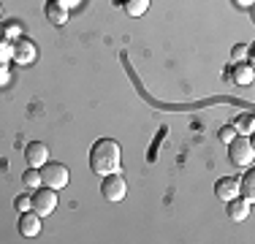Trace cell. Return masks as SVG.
Wrapping results in <instances>:
<instances>
[{
	"mask_svg": "<svg viewBox=\"0 0 255 244\" xmlns=\"http://www.w3.org/2000/svg\"><path fill=\"white\" fill-rule=\"evenodd\" d=\"M120 144L114 141V138H98V141L93 144V149H90V168H93V174L98 176H106V174H114V171H120Z\"/></svg>",
	"mask_w": 255,
	"mask_h": 244,
	"instance_id": "6da1fadb",
	"label": "cell"
},
{
	"mask_svg": "<svg viewBox=\"0 0 255 244\" xmlns=\"http://www.w3.org/2000/svg\"><path fill=\"white\" fill-rule=\"evenodd\" d=\"M226 146H228V160H231V166L245 168V166H250V163H253L255 149H253L250 136H239V133H236V136H234V141L226 144Z\"/></svg>",
	"mask_w": 255,
	"mask_h": 244,
	"instance_id": "7a4b0ae2",
	"label": "cell"
},
{
	"mask_svg": "<svg viewBox=\"0 0 255 244\" xmlns=\"http://www.w3.org/2000/svg\"><path fill=\"white\" fill-rule=\"evenodd\" d=\"M71 174L68 168L63 166V163H49L46 160L44 166H41V182H44V187H52V190H63L65 185H68Z\"/></svg>",
	"mask_w": 255,
	"mask_h": 244,
	"instance_id": "3957f363",
	"label": "cell"
},
{
	"mask_svg": "<svg viewBox=\"0 0 255 244\" xmlns=\"http://www.w3.org/2000/svg\"><path fill=\"white\" fill-rule=\"evenodd\" d=\"M33 193L35 195H30V198H33V206H30V209H33L38 217H49L52 212L57 209V190L41 185L38 190H33Z\"/></svg>",
	"mask_w": 255,
	"mask_h": 244,
	"instance_id": "277c9868",
	"label": "cell"
},
{
	"mask_svg": "<svg viewBox=\"0 0 255 244\" xmlns=\"http://www.w3.org/2000/svg\"><path fill=\"white\" fill-rule=\"evenodd\" d=\"M125 193H128V185H125V179L117 174V171L103 176V182H101V195H103L106 201H123Z\"/></svg>",
	"mask_w": 255,
	"mask_h": 244,
	"instance_id": "5b68a950",
	"label": "cell"
},
{
	"mask_svg": "<svg viewBox=\"0 0 255 244\" xmlns=\"http://www.w3.org/2000/svg\"><path fill=\"white\" fill-rule=\"evenodd\" d=\"M35 44L30 38H16V41H11V60H14L16 65H30L35 60Z\"/></svg>",
	"mask_w": 255,
	"mask_h": 244,
	"instance_id": "8992f818",
	"label": "cell"
},
{
	"mask_svg": "<svg viewBox=\"0 0 255 244\" xmlns=\"http://www.w3.org/2000/svg\"><path fill=\"white\" fill-rule=\"evenodd\" d=\"M25 160L30 168H41L46 160H49V146L44 141H30L27 149H25Z\"/></svg>",
	"mask_w": 255,
	"mask_h": 244,
	"instance_id": "52a82bcc",
	"label": "cell"
},
{
	"mask_svg": "<svg viewBox=\"0 0 255 244\" xmlns=\"http://www.w3.org/2000/svg\"><path fill=\"white\" fill-rule=\"evenodd\" d=\"M16 228H19V234L22 236H38L41 234V217L35 215L33 209H27V212H19V223H16Z\"/></svg>",
	"mask_w": 255,
	"mask_h": 244,
	"instance_id": "ba28073f",
	"label": "cell"
},
{
	"mask_svg": "<svg viewBox=\"0 0 255 244\" xmlns=\"http://www.w3.org/2000/svg\"><path fill=\"white\" fill-rule=\"evenodd\" d=\"M226 212L234 223H242V220L250 217V201H245L242 195H234L231 201H226Z\"/></svg>",
	"mask_w": 255,
	"mask_h": 244,
	"instance_id": "9c48e42d",
	"label": "cell"
},
{
	"mask_svg": "<svg viewBox=\"0 0 255 244\" xmlns=\"http://www.w3.org/2000/svg\"><path fill=\"white\" fill-rule=\"evenodd\" d=\"M231 82H236L239 87H250L253 79H255V71H253V63H234L231 68Z\"/></svg>",
	"mask_w": 255,
	"mask_h": 244,
	"instance_id": "30bf717a",
	"label": "cell"
},
{
	"mask_svg": "<svg viewBox=\"0 0 255 244\" xmlns=\"http://www.w3.org/2000/svg\"><path fill=\"white\" fill-rule=\"evenodd\" d=\"M215 195L220 201H231L234 195H239V179H236V176H223V179H217Z\"/></svg>",
	"mask_w": 255,
	"mask_h": 244,
	"instance_id": "8fae6325",
	"label": "cell"
},
{
	"mask_svg": "<svg viewBox=\"0 0 255 244\" xmlns=\"http://www.w3.org/2000/svg\"><path fill=\"white\" fill-rule=\"evenodd\" d=\"M44 11H46V19L52 24H57V27H63V24L68 22V8H65L60 0H49V3L44 5Z\"/></svg>",
	"mask_w": 255,
	"mask_h": 244,
	"instance_id": "7c38bea8",
	"label": "cell"
},
{
	"mask_svg": "<svg viewBox=\"0 0 255 244\" xmlns=\"http://www.w3.org/2000/svg\"><path fill=\"white\" fill-rule=\"evenodd\" d=\"M239 195L245 201H250V204L255 201V171H247V174L239 179Z\"/></svg>",
	"mask_w": 255,
	"mask_h": 244,
	"instance_id": "4fadbf2b",
	"label": "cell"
},
{
	"mask_svg": "<svg viewBox=\"0 0 255 244\" xmlns=\"http://www.w3.org/2000/svg\"><path fill=\"white\" fill-rule=\"evenodd\" d=\"M117 3L125 8L128 16H144L149 8V0H117Z\"/></svg>",
	"mask_w": 255,
	"mask_h": 244,
	"instance_id": "5bb4252c",
	"label": "cell"
},
{
	"mask_svg": "<svg viewBox=\"0 0 255 244\" xmlns=\"http://www.w3.org/2000/svg\"><path fill=\"white\" fill-rule=\"evenodd\" d=\"M234 130L239 133V136H250L255 130V117L253 114H239V117L234 120Z\"/></svg>",
	"mask_w": 255,
	"mask_h": 244,
	"instance_id": "9a60e30c",
	"label": "cell"
},
{
	"mask_svg": "<svg viewBox=\"0 0 255 244\" xmlns=\"http://www.w3.org/2000/svg\"><path fill=\"white\" fill-rule=\"evenodd\" d=\"M22 185H25V190H38L44 182H41V168H27L25 174H22Z\"/></svg>",
	"mask_w": 255,
	"mask_h": 244,
	"instance_id": "2e32d148",
	"label": "cell"
},
{
	"mask_svg": "<svg viewBox=\"0 0 255 244\" xmlns=\"http://www.w3.org/2000/svg\"><path fill=\"white\" fill-rule=\"evenodd\" d=\"M30 206H33V198H30V195H16V198H14V209L16 212H27L30 209Z\"/></svg>",
	"mask_w": 255,
	"mask_h": 244,
	"instance_id": "e0dca14e",
	"label": "cell"
},
{
	"mask_svg": "<svg viewBox=\"0 0 255 244\" xmlns=\"http://www.w3.org/2000/svg\"><path fill=\"white\" fill-rule=\"evenodd\" d=\"M3 33H5V41H16V38H19V22H8V24H5V27H3Z\"/></svg>",
	"mask_w": 255,
	"mask_h": 244,
	"instance_id": "ac0fdd59",
	"label": "cell"
},
{
	"mask_svg": "<svg viewBox=\"0 0 255 244\" xmlns=\"http://www.w3.org/2000/svg\"><path fill=\"white\" fill-rule=\"evenodd\" d=\"M234 136H236L234 125H226V127H220V133H217V138H220L223 144H231V141H234Z\"/></svg>",
	"mask_w": 255,
	"mask_h": 244,
	"instance_id": "d6986e66",
	"label": "cell"
},
{
	"mask_svg": "<svg viewBox=\"0 0 255 244\" xmlns=\"http://www.w3.org/2000/svg\"><path fill=\"white\" fill-rule=\"evenodd\" d=\"M245 54H247V46H236L234 52H231V60H234V63H239V60L245 57Z\"/></svg>",
	"mask_w": 255,
	"mask_h": 244,
	"instance_id": "ffe728a7",
	"label": "cell"
},
{
	"mask_svg": "<svg viewBox=\"0 0 255 244\" xmlns=\"http://www.w3.org/2000/svg\"><path fill=\"white\" fill-rule=\"evenodd\" d=\"M8 82H11V73H8V68H5V65H0V87H5Z\"/></svg>",
	"mask_w": 255,
	"mask_h": 244,
	"instance_id": "44dd1931",
	"label": "cell"
},
{
	"mask_svg": "<svg viewBox=\"0 0 255 244\" xmlns=\"http://www.w3.org/2000/svg\"><path fill=\"white\" fill-rule=\"evenodd\" d=\"M60 3H63V5H65V8H76V5H79V3H82V0H60Z\"/></svg>",
	"mask_w": 255,
	"mask_h": 244,
	"instance_id": "7402d4cb",
	"label": "cell"
},
{
	"mask_svg": "<svg viewBox=\"0 0 255 244\" xmlns=\"http://www.w3.org/2000/svg\"><path fill=\"white\" fill-rule=\"evenodd\" d=\"M234 3H236V5H242V8H250L253 0H234Z\"/></svg>",
	"mask_w": 255,
	"mask_h": 244,
	"instance_id": "603a6c76",
	"label": "cell"
},
{
	"mask_svg": "<svg viewBox=\"0 0 255 244\" xmlns=\"http://www.w3.org/2000/svg\"><path fill=\"white\" fill-rule=\"evenodd\" d=\"M0 41H5V33H3V27H0Z\"/></svg>",
	"mask_w": 255,
	"mask_h": 244,
	"instance_id": "cb8c5ba5",
	"label": "cell"
},
{
	"mask_svg": "<svg viewBox=\"0 0 255 244\" xmlns=\"http://www.w3.org/2000/svg\"><path fill=\"white\" fill-rule=\"evenodd\" d=\"M0 16H3V5H0Z\"/></svg>",
	"mask_w": 255,
	"mask_h": 244,
	"instance_id": "d4e9b609",
	"label": "cell"
},
{
	"mask_svg": "<svg viewBox=\"0 0 255 244\" xmlns=\"http://www.w3.org/2000/svg\"><path fill=\"white\" fill-rule=\"evenodd\" d=\"M0 65H5V63H0Z\"/></svg>",
	"mask_w": 255,
	"mask_h": 244,
	"instance_id": "484cf974",
	"label": "cell"
}]
</instances>
